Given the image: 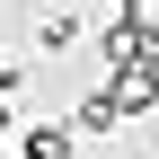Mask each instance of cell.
Segmentation results:
<instances>
[{
  "mask_svg": "<svg viewBox=\"0 0 159 159\" xmlns=\"http://www.w3.org/2000/svg\"><path fill=\"white\" fill-rule=\"evenodd\" d=\"M115 124H124V106H115V89H97L89 106H80V133H115Z\"/></svg>",
  "mask_w": 159,
  "mask_h": 159,
  "instance_id": "1",
  "label": "cell"
},
{
  "mask_svg": "<svg viewBox=\"0 0 159 159\" xmlns=\"http://www.w3.org/2000/svg\"><path fill=\"white\" fill-rule=\"evenodd\" d=\"M27 159H71V133H62V124H35V133H27Z\"/></svg>",
  "mask_w": 159,
  "mask_h": 159,
  "instance_id": "2",
  "label": "cell"
},
{
  "mask_svg": "<svg viewBox=\"0 0 159 159\" xmlns=\"http://www.w3.org/2000/svg\"><path fill=\"white\" fill-rule=\"evenodd\" d=\"M0 124H9V115H0Z\"/></svg>",
  "mask_w": 159,
  "mask_h": 159,
  "instance_id": "3",
  "label": "cell"
},
{
  "mask_svg": "<svg viewBox=\"0 0 159 159\" xmlns=\"http://www.w3.org/2000/svg\"><path fill=\"white\" fill-rule=\"evenodd\" d=\"M150 9H159V0H150Z\"/></svg>",
  "mask_w": 159,
  "mask_h": 159,
  "instance_id": "4",
  "label": "cell"
}]
</instances>
